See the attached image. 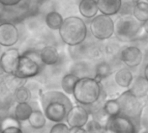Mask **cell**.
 Wrapping results in <instances>:
<instances>
[{
    "mask_svg": "<svg viewBox=\"0 0 148 133\" xmlns=\"http://www.w3.org/2000/svg\"><path fill=\"white\" fill-rule=\"evenodd\" d=\"M40 102L46 119L54 123L65 121L73 104L69 96L60 91H47L41 94Z\"/></svg>",
    "mask_w": 148,
    "mask_h": 133,
    "instance_id": "6da1fadb",
    "label": "cell"
},
{
    "mask_svg": "<svg viewBox=\"0 0 148 133\" xmlns=\"http://www.w3.org/2000/svg\"><path fill=\"white\" fill-rule=\"evenodd\" d=\"M103 88L100 81L95 77H83L76 82L72 95L79 105L88 106L101 100Z\"/></svg>",
    "mask_w": 148,
    "mask_h": 133,
    "instance_id": "7a4b0ae2",
    "label": "cell"
},
{
    "mask_svg": "<svg viewBox=\"0 0 148 133\" xmlns=\"http://www.w3.org/2000/svg\"><path fill=\"white\" fill-rule=\"evenodd\" d=\"M58 31L62 41L68 46L80 45L86 41L88 36V29L85 22L75 16L64 18Z\"/></svg>",
    "mask_w": 148,
    "mask_h": 133,
    "instance_id": "3957f363",
    "label": "cell"
},
{
    "mask_svg": "<svg viewBox=\"0 0 148 133\" xmlns=\"http://www.w3.org/2000/svg\"><path fill=\"white\" fill-rule=\"evenodd\" d=\"M142 29V23L133 15H123L114 22V33L116 39L121 42H129L136 40Z\"/></svg>",
    "mask_w": 148,
    "mask_h": 133,
    "instance_id": "277c9868",
    "label": "cell"
},
{
    "mask_svg": "<svg viewBox=\"0 0 148 133\" xmlns=\"http://www.w3.org/2000/svg\"><path fill=\"white\" fill-rule=\"evenodd\" d=\"M42 65L39 52L27 51L20 55L14 75L23 80L35 77L40 74Z\"/></svg>",
    "mask_w": 148,
    "mask_h": 133,
    "instance_id": "5b68a950",
    "label": "cell"
},
{
    "mask_svg": "<svg viewBox=\"0 0 148 133\" xmlns=\"http://www.w3.org/2000/svg\"><path fill=\"white\" fill-rule=\"evenodd\" d=\"M116 99L120 104L121 114L140 124L143 112V104L140 99L137 98L129 89L121 93Z\"/></svg>",
    "mask_w": 148,
    "mask_h": 133,
    "instance_id": "8992f818",
    "label": "cell"
},
{
    "mask_svg": "<svg viewBox=\"0 0 148 133\" xmlns=\"http://www.w3.org/2000/svg\"><path fill=\"white\" fill-rule=\"evenodd\" d=\"M89 28L90 32L95 38L104 41L114 35V22L109 16L100 14L92 19Z\"/></svg>",
    "mask_w": 148,
    "mask_h": 133,
    "instance_id": "52a82bcc",
    "label": "cell"
},
{
    "mask_svg": "<svg viewBox=\"0 0 148 133\" xmlns=\"http://www.w3.org/2000/svg\"><path fill=\"white\" fill-rule=\"evenodd\" d=\"M105 127L109 128L114 133H138L140 124L122 114H120L108 118Z\"/></svg>",
    "mask_w": 148,
    "mask_h": 133,
    "instance_id": "ba28073f",
    "label": "cell"
},
{
    "mask_svg": "<svg viewBox=\"0 0 148 133\" xmlns=\"http://www.w3.org/2000/svg\"><path fill=\"white\" fill-rule=\"evenodd\" d=\"M89 113L84 106H73L66 117V124L70 127H85L89 120Z\"/></svg>",
    "mask_w": 148,
    "mask_h": 133,
    "instance_id": "9c48e42d",
    "label": "cell"
},
{
    "mask_svg": "<svg viewBox=\"0 0 148 133\" xmlns=\"http://www.w3.org/2000/svg\"><path fill=\"white\" fill-rule=\"evenodd\" d=\"M20 55V52L17 48H9L1 55L0 68L6 74H15Z\"/></svg>",
    "mask_w": 148,
    "mask_h": 133,
    "instance_id": "30bf717a",
    "label": "cell"
},
{
    "mask_svg": "<svg viewBox=\"0 0 148 133\" xmlns=\"http://www.w3.org/2000/svg\"><path fill=\"white\" fill-rule=\"evenodd\" d=\"M19 40V31L16 26L10 22L0 23V46L11 47Z\"/></svg>",
    "mask_w": 148,
    "mask_h": 133,
    "instance_id": "8fae6325",
    "label": "cell"
},
{
    "mask_svg": "<svg viewBox=\"0 0 148 133\" xmlns=\"http://www.w3.org/2000/svg\"><path fill=\"white\" fill-rule=\"evenodd\" d=\"M121 61L128 68H134L140 66L143 61V53L136 46H127L120 53Z\"/></svg>",
    "mask_w": 148,
    "mask_h": 133,
    "instance_id": "7c38bea8",
    "label": "cell"
},
{
    "mask_svg": "<svg viewBox=\"0 0 148 133\" xmlns=\"http://www.w3.org/2000/svg\"><path fill=\"white\" fill-rule=\"evenodd\" d=\"M40 59L43 65L54 66L57 64L60 60V55L57 48L54 46H44L39 51Z\"/></svg>",
    "mask_w": 148,
    "mask_h": 133,
    "instance_id": "4fadbf2b",
    "label": "cell"
},
{
    "mask_svg": "<svg viewBox=\"0 0 148 133\" xmlns=\"http://www.w3.org/2000/svg\"><path fill=\"white\" fill-rule=\"evenodd\" d=\"M99 11L107 16L116 15L121 9L122 0H96Z\"/></svg>",
    "mask_w": 148,
    "mask_h": 133,
    "instance_id": "5bb4252c",
    "label": "cell"
},
{
    "mask_svg": "<svg viewBox=\"0 0 148 133\" xmlns=\"http://www.w3.org/2000/svg\"><path fill=\"white\" fill-rule=\"evenodd\" d=\"M129 90L139 99H143L148 95V81L144 76H137L134 79Z\"/></svg>",
    "mask_w": 148,
    "mask_h": 133,
    "instance_id": "9a60e30c",
    "label": "cell"
},
{
    "mask_svg": "<svg viewBox=\"0 0 148 133\" xmlns=\"http://www.w3.org/2000/svg\"><path fill=\"white\" fill-rule=\"evenodd\" d=\"M134 80V74L128 68H122L114 74L115 83L122 88H129Z\"/></svg>",
    "mask_w": 148,
    "mask_h": 133,
    "instance_id": "2e32d148",
    "label": "cell"
},
{
    "mask_svg": "<svg viewBox=\"0 0 148 133\" xmlns=\"http://www.w3.org/2000/svg\"><path fill=\"white\" fill-rule=\"evenodd\" d=\"M79 11L85 18H94L99 11L96 0H81L79 3Z\"/></svg>",
    "mask_w": 148,
    "mask_h": 133,
    "instance_id": "e0dca14e",
    "label": "cell"
},
{
    "mask_svg": "<svg viewBox=\"0 0 148 133\" xmlns=\"http://www.w3.org/2000/svg\"><path fill=\"white\" fill-rule=\"evenodd\" d=\"M34 109L29 103H16L14 109V117L19 122L28 121Z\"/></svg>",
    "mask_w": 148,
    "mask_h": 133,
    "instance_id": "ac0fdd59",
    "label": "cell"
},
{
    "mask_svg": "<svg viewBox=\"0 0 148 133\" xmlns=\"http://www.w3.org/2000/svg\"><path fill=\"white\" fill-rule=\"evenodd\" d=\"M71 74H75L79 78L83 77H92L90 74L92 73L91 66L88 61H84L82 60L77 61L71 68Z\"/></svg>",
    "mask_w": 148,
    "mask_h": 133,
    "instance_id": "d6986e66",
    "label": "cell"
},
{
    "mask_svg": "<svg viewBox=\"0 0 148 133\" xmlns=\"http://www.w3.org/2000/svg\"><path fill=\"white\" fill-rule=\"evenodd\" d=\"M63 21L64 18L62 17V16L59 12L55 10L49 12L45 16L46 25L52 30H59Z\"/></svg>",
    "mask_w": 148,
    "mask_h": 133,
    "instance_id": "ffe728a7",
    "label": "cell"
},
{
    "mask_svg": "<svg viewBox=\"0 0 148 133\" xmlns=\"http://www.w3.org/2000/svg\"><path fill=\"white\" fill-rule=\"evenodd\" d=\"M133 16L140 23H145L148 20V3L139 1L135 3L133 8Z\"/></svg>",
    "mask_w": 148,
    "mask_h": 133,
    "instance_id": "44dd1931",
    "label": "cell"
},
{
    "mask_svg": "<svg viewBox=\"0 0 148 133\" xmlns=\"http://www.w3.org/2000/svg\"><path fill=\"white\" fill-rule=\"evenodd\" d=\"M28 123L33 129L39 130L45 126L47 123V119L42 111L34 110L28 119Z\"/></svg>",
    "mask_w": 148,
    "mask_h": 133,
    "instance_id": "7402d4cb",
    "label": "cell"
},
{
    "mask_svg": "<svg viewBox=\"0 0 148 133\" xmlns=\"http://www.w3.org/2000/svg\"><path fill=\"white\" fill-rule=\"evenodd\" d=\"M79 79L80 78L74 74H66L61 80V87L62 89L63 90V93L69 95H72L75 86Z\"/></svg>",
    "mask_w": 148,
    "mask_h": 133,
    "instance_id": "603a6c76",
    "label": "cell"
},
{
    "mask_svg": "<svg viewBox=\"0 0 148 133\" xmlns=\"http://www.w3.org/2000/svg\"><path fill=\"white\" fill-rule=\"evenodd\" d=\"M102 110L108 118H112L121 114V106L117 99H110L105 100L103 103Z\"/></svg>",
    "mask_w": 148,
    "mask_h": 133,
    "instance_id": "cb8c5ba5",
    "label": "cell"
},
{
    "mask_svg": "<svg viewBox=\"0 0 148 133\" xmlns=\"http://www.w3.org/2000/svg\"><path fill=\"white\" fill-rule=\"evenodd\" d=\"M113 73L112 66L107 61H101L95 66V78L98 81H101V80L109 77Z\"/></svg>",
    "mask_w": 148,
    "mask_h": 133,
    "instance_id": "d4e9b609",
    "label": "cell"
},
{
    "mask_svg": "<svg viewBox=\"0 0 148 133\" xmlns=\"http://www.w3.org/2000/svg\"><path fill=\"white\" fill-rule=\"evenodd\" d=\"M14 96L16 103H29L31 100L32 93L30 90L24 85L16 90V92L14 93Z\"/></svg>",
    "mask_w": 148,
    "mask_h": 133,
    "instance_id": "484cf974",
    "label": "cell"
},
{
    "mask_svg": "<svg viewBox=\"0 0 148 133\" xmlns=\"http://www.w3.org/2000/svg\"><path fill=\"white\" fill-rule=\"evenodd\" d=\"M8 75H9V78H7V80L4 82V86L7 87L9 91L15 93L16 90H17L19 87L25 85L26 80L21 79L16 75H10V74H8Z\"/></svg>",
    "mask_w": 148,
    "mask_h": 133,
    "instance_id": "4316f807",
    "label": "cell"
},
{
    "mask_svg": "<svg viewBox=\"0 0 148 133\" xmlns=\"http://www.w3.org/2000/svg\"><path fill=\"white\" fill-rule=\"evenodd\" d=\"M21 122H19L15 117H6L4 118L1 123H0V132L7 129V128H10V127H20L21 128Z\"/></svg>",
    "mask_w": 148,
    "mask_h": 133,
    "instance_id": "83f0119b",
    "label": "cell"
},
{
    "mask_svg": "<svg viewBox=\"0 0 148 133\" xmlns=\"http://www.w3.org/2000/svg\"><path fill=\"white\" fill-rule=\"evenodd\" d=\"M84 128L88 133H101L104 126H102L97 120L92 118L88 121Z\"/></svg>",
    "mask_w": 148,
    "mask_h": 133,
    "instance_id": "f1b7e54d",
    "label": "cell"
},
{
    "mask_svg": "<svg viewBox=\"0 0 148 133\" xmlns=\"http://www.w3.org/2000/svg\"><path fill=\"white\" fill-rule=\"evenodd\" d=\"M70 130V127L63 123H55L54 125L50 128V131L49 133H69Z\"/></svg>",
    "mask_w": 148,
    "mask_h": 133,
    "instance_id": "f546056e",
    "label": "cell"
},
{
    "mask_svg": "<svg viewBox=\"0 0 148 133\" xmlns=\"http://www.w3.org/2000/svg\"><path fill=\"white\" fill-rule=\"evenodd\" d=\"M22 0H0V3L5 7H12L18 4Z\"/></svg>",
    "mask_w": 148,
    "mask_h": 133,
    "instance_id": "4dcf8cb0",
    "label": "cell"
},
{
    "mask_svg": "<svg viewBox=\"0 0 148 133\" xmlns=\"http://www.w3.org/2000/svg\"><path fill=\"white\" fill-rule=\"evenodd\" d=\"M1 133H23L20 127H10L1 131Z\"/></svg>",
    "mask_w": 148,
    "mask_h": 133,
    "instance_id": "1f68e13d",
    "label": "cell"
},
{
    "mask_svg": "<svg viewBox=\"0 0 148 133\" xmlns=\"http://www.w3.org/2000/svg\"><path fill=\"white\" fill-rule=\"evenodd\" d=\"M69 133H88L84 127H73L70 128Z\"/></svg>",
    "mask_w": 148,
    "mask_h": 133,
    "instance_id": "d6a6232c",
    "label": "cell"
},
{
    "mask_svg": "<svg viewBox=\"0 0 148 133\" xmlns=\"http://www.w3.org/2000/svg\"><path fill=\"white\" fill-rule=\"evenodd\" d=\"M142 29H143V30H144L146 33H147L148 34V20L147 21H146L145 23H142Z\"/></svg>",
    "mask_w": 148,
    "mask_h": 133,
    "instance_id": "836d02e7",
    "label": "cell"
},
{
    "mask_svg": "<svg viewBox=\"0 0 148 133\" xmlns=\"http://www.w3.org/2000/svg\"><path fill=\"white\" fill-rule=\"evenodd\" d=\"M143 76L146 78V80L148 81V63L146 65V67L144 68V75Z\"/></svg>",
    "mask_w": 148,
    "mask_h": 133,
    "instance_id": "e575fe53",
    "label": "cell"
},
{
    "mask_svg": "<svg viewBox=\"0 0 148 133\" xmlns=\"http://www.w3.org/2000/svg\"><path fill=\"white\" fill-rule=\"evenodd\" d=\"M126 1H127V2H135V3H137V2H139V1H140V0H126Z\"/></svg>",
    "mask_w": 148,
    "mask_h": 133,
    "instance_id": "d590c367",
    "label": "cell"
},
{
    "mask_svg": "<svg viewBox=\"0 0 148 133\" xmlns=\"http://www.w3.org/2000/svg\"><path fill=\"white\" fill-rule=\"evenodd\" d=\"M142 133H148V131H145V132H143Z\"/></svg>",
    "mask_w": 148,
    "mask_h": 133,
    "instance_id": "8d00e7d4",
    "label": "cell"
}]
</instances>
